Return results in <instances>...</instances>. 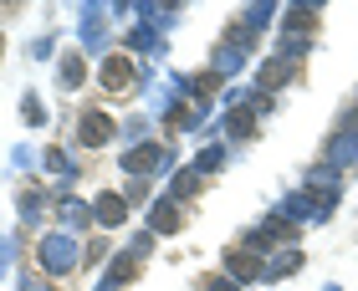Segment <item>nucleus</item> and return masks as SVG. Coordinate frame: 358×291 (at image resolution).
I'll return each instance as SVG.
<instances>
[{"mask_svg":"<svg viewBox=\"0 0 358 291\" xmlns=\"http://www.w3.org/2000/svg\"><path fill=\"white\" fill-rule=\"evenodd\" d=\"M292 72H297V67H292V57H276V61H266V67H262V87H282Z\"/></svg>","mask_w":358,"mask_h":291,"instance_id":"obj_6","label":"nucleus"},{"mask_svg":"<svg viewBox=\"0 0 358 291\" xmlns=\"http://www.w3.org/2000/svg\"><path fill=\"white\" fill-rule=\"evenodd\" d=\"M108 138H113V118H108V112H87V118H83V143H87V149H103Z\"/></svg>","mask_w":358,"mask_h":291,"instance_id":"obj_3","label":"nucleus"},{"mask_svg":"<svg viewBox=\"0 0 358 291\" xmlns=\"http://www.w3.org/2000/svg\"><path fill=\"white\" fill-rule=\"evenodd\" d=\"M200 291H236V281H231V276H225V281H205Z\"/></svg>","mask_w":358,"mask_h":291,"instance_id":"obj_13","label":"nucleus"},{"mask_svg":"<svg viewBox=\"0 0 358 291\" xmlns=\"http://www.w3.org/2000/svg\"><path fill=\"white\" fill-rule=\"evenodd\" d=\"M41 266L57 271V276H62V271H72V266H77L72 240H67V235H46V240H41Z\"/></svg>","mask_w":358,"mask_h":291,"instance_id":"obj_1","label":"nucleus"},{"mask_svg":"<svg viewBox=\"0 0 358 291\" xmlns=\"http://www.w3.org/2000/svg\"><path fill=\"white\" fill-rule=\"evenodd\" d=\"M251 123H256V112H251V107H236V112H231V133H236V138H246V133H251Z\"/></svg>","mask_w":358,"mask_h":291,"instance_id":"obj_9","label":"nucleus"},{"mask_svg":"<svg viewBox=\"0 0 358 291\" xmlns=\"http://www.w3.org/2000/svg\"><path fill=\"white\" fill-rule=\"evenodd\" d=\"M225 271H231V281H251V276H262V255L231 251V255H225Z\"/></svg>","mask_w":358,"mask_h":291,"instance_id":"obj_4","label":"nucleus"},{"mask_svg":"<svg viewBox=\"0 0 358 291\" xmlns=\"http://www.w3.org/2000/svg\"><path fill=\"white\" fill-rule=\"evenodd\" d=\"M154 230H159V235L179 230V209H174V200H159V204H154Z\"/></svg>","mask_w":358,"mask_h":291,"instance_id":"obj_7","label":"nucleus"},{"mask_svg":"<svg viewBox=\"0 0 358 291\" xmlns=\"http://www.w3.org/2000/svg\"><path fill=\"white\" fill-rule=\"evenodd\" d=\"M62 215H67L72 225H83V220H87V204H77V200H67V204H62Z\"/></svg>","mask_w":358,"mask_h":291,"instance_id":"obj_12","label":"nucleus"},{"mask_svg":"<svg viewBox=\"0 0 358 291\" xmlns=\"http://www.w3.org/2000/svg\"><path fill=\"white\" fill-rule=\"evenodd\" d=\"M103 87L113 97H123L128 87H134V61H128V57H108L103 61Z\"/></svg>","mask_w":358,"mask_h":291,"instance_id":"obj_2","label":"nucleus"},{"mask_svg":"<svg viewBox=\"0 0 358 291\" xmlns=\"http://www.w3.org/2000/svg\"><path fill=\"white\" fill-rule=\"evenodd\" d=\"M159 158H164L159 149H134V154H128V174H134V179H138V169H154Z\"/></svg>","mask_w":358,"mask_h":291,"instance_id":"obj_8","label":"nucleus"},{"mask_svg":"<svg viewBox=\"0 0 358 291\" xmlns=\"http://www.w3.org/2000/svg\"><path fill=\"white\" fill-rule=\"evenodd\" d=\"M292 31H307V26H313V6H302V10H292V21H287Z\"/></svg>","mask_w":358,"mask_h":291,"instance_id":"obj_11","label":"nucleus"},{"mask_svg":"<svg viewBox=\"0 0 358 291\" xmlns=\"http://www.w3.org/2000/svg\"><path fill=\"white\" fill-rule=\"evenodd\" d=\"M62 82H67V87L83 82V57H67V61H62Z\"/></svg>","mask_w":358,"mask_h":291,"instance_id":"obj_10","label":"nucleus"},{"mask_svg":"<svg viewBox=\"0 0 358 291\" xmlns=\"http://www.w3.org/2000/svg\"><path fill=\"white\" fill-rule=\"evenodd\" d=\"M97 220H103V225H123L128 220L123 194H97Z\"/></svg>","mask_w":358,"mask_h":291,"instance_id":"obj_5","label":"nucleus"}]
</instances>
